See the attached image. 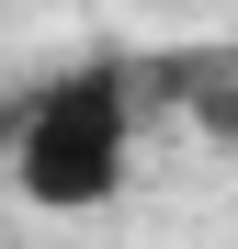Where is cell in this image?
I'll return each mask as SVG.
<instances>
[{
	"label": "cell",
	"instance_id": "obj_1",
	"mask_svg": "<svg viewBox=\"0 0 238 249\" xmlns=\"http://www.w3.org/2000/svg\"><path fill=\"white\" fill-rule=\"evenodd\" d=\"M136 136H147V79L125 57H79L12 102V193L34 215H102L136 181Z\"/></svg>",
	"mask_w": 238,
	"mask_h": 249
},
{
	"label": "cell",
	"instance_id": "obj_2",
	"mask_svg": "<svg viewBox=\"0 0 238 249\" xmlns=\"http://www.w3.org/2000/svg\"><path fill=\"white\" fill-rule=\"evenodd\" d=\"M159 91L182 102V124H204L216 147H238V57H227V46H204V57H170V68H159Z\"/></svg>",
	"mask_w": 238,
	"mask_h": 249
}]
</instances>
